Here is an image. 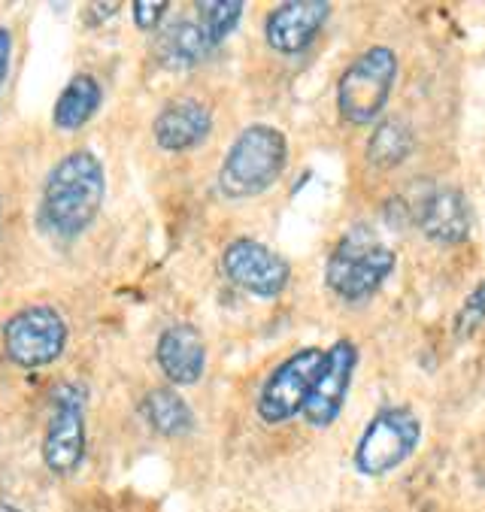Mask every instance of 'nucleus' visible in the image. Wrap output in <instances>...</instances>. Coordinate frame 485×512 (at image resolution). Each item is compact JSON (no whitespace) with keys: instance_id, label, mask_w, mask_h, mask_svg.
<instances>
[{"instance_id":"13","label":"nucleus","mask_w":485,"mask_h":512,"mask_svg":"<svg viewBox=\"0 0 485 512\" xmlns=\"http://www.w3.org/2000/svg\"><path fill=\"white\" fill-rule=\"evenodd\" d=\"M158 364L164 376L176 385H194L204 376L207 367V349L198 328L191 325H173L158 340Z\"/></svg>"},{"instance_id":"16","label":"nucleus","mask_w":485,"mask_h":512,"mask_svg":"<svg viewBox=\"0 0 485 512\" xmlns=\"http://www.w3.org/2000/svg\"><path fill=\"white\" fill-rule=\"evenodd\" d=\"M213 49L216 46L201 22H176L158 37V58L167 67H194Z\"/></svg>"},{"instance_id":"9","label":"nucleus","mask_w":485,"mask_h":512,"mask_svg":"<svg viewBox=\"0 0 485 512\" xmlns=\"http://www.w3.org/2000/svg\"><path fill=\"white\" fill-rule=\"evenodd\" d=\"M222 267L234 285L258 297H276L291 276L288 261L255 240H234L222 255Z\"/></svg>"},{"instance_id":"4","label":"nucleus","mask_w":485,"mask_h":512,"mask_svg":"<svg viewBox=\"0 0 485 512\" xmlns=\"http://www.w3.org/2000/svg\"><path fill=\"white\" fill-rule=\"evenodd\" d=\"M422 422L416 413L404 406L382 409V413L367 425L358 449H355V467L364 476H385L395 467H401L419 446Z\"/></svg>"},{"instance_id":"8","label":"nucleus","mask_w":485,"mask_h":512,"mask_svg":"<svg viewBox=\"0 0 485 512\" xmlns=\"http://www.w3.org/2000/svg\"><path fill=\"white\" fill-rule=\"evenodd\" d=\"M67 346V325L52 306H28L4 325V349L19 367H46Z\"/></svg>"},{"instance_id":"11","label":"nucleus","mask_w":485,"mask_h":512,"mask_svg":"<svg viewBox=\"0 0 485 512\" xmlns=\"http://www.w3.org/2000/svg\"><path fill=\"white\" fill-rule=\"evenodd\" d=\"M331 7L319 4V0H298V4H282L267 16V43L282 55H298L304 52L322 25L328 22Z\"/></svg>"},{"instance_id":"15","label":"nucleus","mask_w":485,"mask_h":512,"mask_svg":"<svg viewBox=\"0 0 485 512\" xmlns=\"http://www.w3.org/2000/svg\"><path fill=\"white\" fill-rule=\"evenodd\" d=\"M101 82L88 73H79L67 82V88L58 94L55 100V113H52V122L58 131H79L94 113L101 107Z\"/></svg>"},{"instance_id":"19","label":"nucleus","mask_w":485,"mask_h":512,"mask_svg":"<svg viewBox=\"0 0 485 512\" xmlns=\"http://www.w3.org/2000/svg\"><path fill=\"white\" fill-rule=\"evenodd\" d=\"M243 4L240 0H225V4H216V0H207V4H198V16H201V25L204 31L210 34L213 46H219L234 28L237 22L243 19Z\"/></svg>"},{"instance_id":"18","label":"nucleus","mask_w":485,"mask_h":512,"mask_svg":"<svg viewBox=\"0 0 485 512\" xmlns=\"http://www.w3.org/2000/svg\"><path fill=\"white\" fill-rule=\"evenodd\" d=\"M410 152H413V131H410V125L401 122V119H388V122H382V125L373 131L370 143H367V158H370L376 167H395V164H401Z\"/></svg>"},{"instance_id":"1","label":"nucleus","mask_w":485,"mask_h":512,"mask_svg":"<svg viewBox=\"0 0 485 512\" xmlns=\"http://www.w3.org/2000/svg\"><path fill=\"white\" fill-rule=\"evenodd\" d=\"M107 179L104 164L97 161L94 152L79 149L64 155L46 185H43V203H40V219L43 228L61 240L79 237L97 216L104 203Z\"/></svg>"},{"instance_id":"12","label":"nucleus","mask_w":485,"mask_h":512,"mask_svg":"<svg viewBox=\"0 0 485 512\" xmlns=\"http://www.w3.org/2000/svg\"><path fill=\"white\" fill-rule=\"evenodd\" d=\"M155 140L167 152H188L213 131V116L201 100H173L155 119Z\"/></svg>"},{"instance_id":"3","label":"nucleus","mask_w":485,"mask_h":512,"mask_svg":"<svg viewBox=\"0 0 485 512\" xmlns=\"http://www.w3.org/2000/svg\"><path fill=\"white\" fill-rule=\"evenodd\" d=\"M398 79V55L385 46H373L358 55L337 85L340 116L352 125H370L392 97Z\"/></svg>"},{"instance_id":"22","label":"nucleus","mask_w":485,"mask_h":512,"mask_svg":"<svg viewBox=\"0 0 485 512\" xmlns=\"http://www.w3.org/2000/svg\"><path fill=\"white\" fill-rule=\"evenodd\" d=\"M470 306H473V310L485 319V282H482V285L476 288V294L470 297Z\"/></svg>"},{"instance_id":"14","label":"nucleus","mask_w":485,"mask_h":512,"mask_svg":"<svg viewBox=\"0 0 485 512\" xmlns=\"http://www.w3.org/2000/svg\"><path fill=\"white\" fill-rule=\"evenodd\" d=\"M419 225L425 237L434 243H461L470 237V207L461 191L455 188H440L434 191L419 210Z\"/></svg>"},{"instance_id":"23","label":"nucleus","mask_w":485,"mask_h":512,"mask_svg":"<svg viewBox=\"0 0 485 512\" xmlns=\"http://www.w3.org/2000/svg\"><path fill=\"white\" fill-rule=\"evenodd\" d=\"M0 512H22V509H16L13 503H0Z\"/></svg>"},{"instance_id":"2","label":"nucleus","mask_w":485,"mask_h":512,"mask_svg":"<svg viewBox=\"0 0 485 512\" xmlns=\"http://www.w3.org/2000/svg\"><path fill=\"white\" fill-rule=\"evenodd\" d=\"M285 158V137L270 125H252L234 140L219 170V188L228 197H255L282 176Z\"/></svg>"},{"instance_id":"17","label":"nucleus","mask_w":485,"mask_h":512,"mask_svg":"<svg viewBox=\"0 0 485 512\" xmlns=\"http://www.w3.org/2000/svg\"><path fill=\"white\" fill-rule=\"evenodd\" d=\"M143 413H146L149 425L164 437H182L194 428V413L188 409V403L170 388L149 391L143 400Z\"/></svg>"},{"instance_id":"7","label":"nucleus","mask_w":485,"mask_h":512,"mask_svg":"<svg viewBox=\"0 0 485 512\" xmlns=\"http://www.w3.org/2000/svg\"><path fill=\"white\" fill-rule=\"evenodd\" d=\"M85 458V388L64 382L55 391L49 428L43 437V461L52 473L70 476Z\"/></svg>"},{"instance_id":"5","label":"nucleus","mask_w":485,"mask_h":512,"mask_svg":"<svg viewBox=\"0 0 485 512\" xmlns=\"http://www.w3.org/2000/svg\"><path fill=\"white\" fill-rule=\"evenodd\" d=\"M395 270V252L367 240L364 234L346 237L328 261V285L343 300L370 297Z\"/></svg>"},{"instance_id":"21","label":"nucleus","mask_w":485,"mask_h":512,"mask_svg":"<svg viewBox=\"0 0 485 512\" xmlns=\"http://www.w3.org/2000/svg\"><path fill=\"white\" fill-rule=\"evenodd\" d=\"M10 58H13V37H10V28L0 25V88H4V82H7Z\"/></svg>"},{"instance_id":"10","label":"nucleus","mask_w":485,"mask_h":512,"mask_svg":"<svg viewBox=\"0 0 485 512\" xmlns=\"http://www.w3.org/2000/svg\"><path fill=\"white\" fill-rule=\"evenodd\" d=\"M355 346L349 340H340L328 349L325 355V367L316 379V388L304 406V416L313 428H328L337 422L340 409L346 403L349 394V382H352V370H355Z\"/></svg>"},{"instance_id":"6","label":"nucleus","mask_w":485,"mask_h":512,"mask_svg":"<svg viewBox=\"0 0 485 512\" xmlns=\"http://www.w3.org/2000/svg\"><path fill=\"white\" fill-rule=\"evenodd\" d=\"M325 355L322 349H304L298 355L285 358L273 376L264 382L261 397H258V416L267 425H279L291 416L304 413V406L316 388V379L325 367Z\"/></svg>"},{"instance_id":"20","label":"nucleus","mask_w":485,"mask_h":512,"mask_svg":"<svg viewBox=\"0 0 485 512\" xmlns=\"http://www.w3.org/2000/svg\"><path fill=\"white\" fill-rule=\"evenodd\" d=\"M170 10L167 0H134V22L143 31L158 28V22L164 19V13Z\"/></svg>"}]
</instances>
